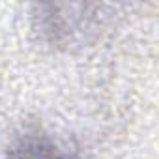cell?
I'll return each mask as SVG.
<instances>
[{
    "instance_id": "cell-1",
    "label": "cell",
    "mask_w": 159,
    "mask_h": 159,
    "mask_svg": "<svg viewBox=\"0 0 159 159\" xmlns=\"http://www.w3.org/2000/svg\"><path fill=\"white\" fill-rule=\"evenodd\" d=\"M4 159H73V155L60 148L49 135L26 133L10 146Z\"/></svg>"
}]
</instances>
